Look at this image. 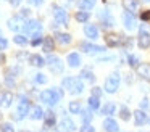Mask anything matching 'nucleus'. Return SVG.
<instances>
[{"mask_svg":"<svg viewBox=\"0 0 150 132\" xmlns=\"http://www.w3.org/2000/svg\"><path fill=\"white\" fill-rule=\"evenodd\" d=\"M98 106H100V102H98V97L92 95L91 98H89V108H91V109H98Z\"/></svg>","mask_w":150,"mask_h":132,"instance_id":"c85d7f7f","label":"nucleus"},{"mask_svg":"<svg viewBox=\"0 0 150 132\" xmlns=\"http://www.w3.org/2000/svg\"><path fill=\"white\" fill-rule=\"evenodd\" d=\"M23 132H26V131H23Z\"/></svg>","mask_w":150,"mask_h":132,"instance_id":"3c124183","label":"nucleus"},{"mask_svg":"<svg viewBox=\"0 0 150 132\" xmlns=\"http://www.w3.org/2000/svg\"><path fill=\"white\" fill-rule=\"evenodd\" d=\"M57 40H58L60 44L66 45V44L71 42V35H69V34H57Z\"/></svg>","mask_w":150,"mask_h":132,"instance_id":"cd10ccee","label":"nucleus"},{"mask_svg":"<svg viewBox=\"0 0 150 132\" xmlns=\"http://www.w3.org/2000/svg\"><path fill=\"white\" fill-rule=\"evenodd\" d=\"M81 132H95V129H94V127H92V126L87 122V124H84V126L81 127Z\"/></svg>","mask_w":150,"mask_h":132,"instance_id":"a19ab883","label":"nucleus"},{"mask_svg":"<svg viewBox=\"0 0 150 132\" xmlns=\"http://www.w3.org/2000/svg\"><path fill=\"white\" fill-rule=\"evenodd\" d=\"M92 95H95V97H100V95H102V90L98 89V87H94V89H92Z\"/></svg>","mask_w":150,"mask_h":132,"instance_id":"c03bdc74","label":"nucleus"},{"mask_svg":"<svg viewBox=\"0 0 150 132\" xmlns=\"http://www.w3.org/2000/svg\"><path fill=\"white\" fill-rule=\"evenodd\" d=\"M74 80H76V77H65L63 82H62V85L65 87V89H71L73 84H74Z\"/></svg>","mask_w":150,"mask_h":132,"instance_id":"473e14b6","label":"nucleus"},{"mask_svg":"<svg viewBox=\"0 0 150 132\" xmlns=\"http://www.w3.org/2000/svg\"><path fill=\"white\" fill-rule=\"evenodd\" d=\"M115 109H116V105H115V103H111V102H108L107 105L102 108V114L110 116V114H113V113H115Z\"/></svg>","mask_w":150,"mask_h":132,"instance_id":"aec40b11","label":"nucleus"},{"mask_svg":"<svg viewBox=\"0 0 150 132\" xmlns=\"http://www.w3.org/2000/svg\"><path fill=\"white\" fill-rule=\"evenodd\" d=\"M68 64L71 68H78L81 64V56L78 53H69L68 55Z\"/></svg>","mask_w":150,"mask_h":132,"instance_id":"dca6fc26","label":"nucleus"},{"mask_svg":"<svg viewBox=\"0 0 150 132\" xmlns=\"http://www.w3.org/2000/svg\"><path fill=\"white\" fill-rule=\"evenodd\" d=\"M13 40L16 42L18 45H26V42H28V39L24 37V35H21V34H18V35H15L13 37Z\"/></svg>","mask_w":150,"mask_h":132,"instance_id":"f704fd0d","label":"nucleus"},{"mask_svg":"<svg viewBox=\"0 0 150 132\" xmlns=\"http://www.w3.org/2000/svg\"><path fill=\"white\" fill-rule=\"evenodd\" d=\"M53 16H55V21L58 23V24H66V21H68L66 11L63 8H60V6H55V8H53Z\"/></svg>","mask_w":150,"mask_h":132,"instance_id":"39448f33","label":"nucleus"},{"mask_svg":"<svg viewBox=\"0 0 150 132\" xmlns=\"http://www.w3.org/2000/svg\"><path fill=\"white\" fill-rule=\"evenodd\" d=\"M29 113V102H28L26 97H21L20 98V105H18V111H16V116L15 119H23L24 116Z\"/></svg>","mask_w":150,"mask_h":132,"instance_id":"20e7f679","label":"nucleus"},{"mask_svg":"<svg viewBox=\"0 0 150 132\" xmlns=\"http://www.w3.org/2000/svg\"><path fill=\"white\" fill-rule=\"evenodd\" d=\"M69 111H71L73 114L81 113V105H79V102H71L69 103Z\"/></svg>","mask_w":150,"mask_h":132,"instance_id":"7c9ffc66","label":"nucleus"},{"mask_svg":"<svg viewBox=\"0 0 150 132\" xmlns=\"http://www.w3.org/2000/svg\"><path fill=\"white\" fill-rule=\"evenodd\" d=\"M44 114H45V113H44V109L40 108V106H34L33 113H31V118L33 119H42Z\"/></svg>","mask_w":150,"mask_h":132,"instance_id":"4be33fe9","label":"nucleus"},{"mask_svg":"<svg viewBox=\"0 0 150 132\" xmlns=\"http://www.w3.org/2000/svg\"><path fill=\"white\" fill-rule=\"evenodd\" d=\"M100 19L103 21V26H105V28H110V26H113V19H111V16H110V13H108V11L100 13Z\"/></svg>","mask_w":150,"mask_h":132,"instance_id":"6ab92c4d","label":"nucleus"},{"mask_svg":"<svg viewBox=\"0 0 150 132\" xmlns=\"http://www.w3.org/2000/svg\"><path fill=\"white\" fill-rule=\"evenodd\" d=\"M44 50H45L47 53H50V52L53 50V40H52V37H47L45 40H44Z\"/></svg>","mask_w":150,"mask_h":132,"instance_id":"c756f323","label":"nucleus"},{"mask_svg":"<svg viewBox=\"0 0 150 132\" xmlns=\"http://www.w3.org/2000/svg\"><path fill=\"white\" fill-rule=\"evenodd\" d=\"M74 129H76V124L69 118L62 119V122H60V131L62 132H74Z\"/></svg>","mask_w":150,"mask_h":132,"instance_id":"1a4fd4ad","label":"nucleus"},{"mask_svg":"<svg viewBox=\"0 0 150 132\" xmlns=\"http://www.w3.org/2000/svg\"><path fill=\"white\" fill-rule=\"evenodd\" d=\"M81 77H82V79H86V80H89V82H94V79H95L94 74H92L89 69H84V71H82V73H81Z\"/></svg>","mask_w":150,"mask_h":132,"instance_id":"2f4dec72","label":"nucleus"},{"mask_svg":"<svg viewBox=\"0 0 150 132\" xmlns=\"http://www.w3.org/2000/svg\"><path fill=\"white\" fill-rule=\"evenodd\" d=\"M137 71H139L140 76L147 77V79H150V66H147V64H140L139 68H137Z\"/></svg>","mask_w":150,"mask_h":132,"instance_id":"393cba45","label":"nucleus"},{"mask_svg":"<svg viewBox=\"0 0 150 132\" xmlns=\"http://www.w3.org/2000/svg\"><path fill=\"white\" fill-rule=\"evenodd\" d=\"M29 63L33 64V66H39V68H42L44 64H45V61H44V58H42V56H39V55H31V56H29Z\"/></svg>","mask_w":150,"mask_h":132,"instance_id":"f3484780","label":"nucleus"},{"mask_svg":"<svg viewBox=\"0 0 150 132\" xmlns=\"http://www.w3.org/2000/svg\"><path fill=\"white\" fill-rule=\"evenodd\" d=\"M31 3H33V5H40V3H42V0H29Z\"/></svg>","mask_w":150,"mask_h":132,"instance_id":"49530a36","label":"nucleus"},{"mask_svg":"<svg viewBox=\"0 0 150 132\" xmlns=\"http://www.w3.org/2000/svg\"><path fill=\"white\" fill-rule=\"evenodd\" d=\"M21 19H23V16H16L15 19H10V29H13V31H18V29H21V28H24V26H21L20 23H21Z\"/></svg>","mask_w":150,"mask_h":132,"instance_id":"412c9836","label":"nucleus"},{"mask_svg":"<svg viewBox=\"0 0 150 132\" xmlns=\"http://www.w3.org/2000/svg\"><path fill=\"white\" fill-rule=\"evenodd\" d=\"M7 47H8V42L4 37H0V50H5Z\"/></svg>","mask_w":150,"mask_h":132,"instance_id":"79ce46f5","label":"nucleus"},{"mask_svg":"<svg viewBox=\"0 0 150 132\" xmlns=\"http://www.w3.org/2000/svg\"><path fill=\"white\" fill-rule=\"evenodd\" d=\"M2 132H15V127L10 124V122H5V124H2Z\"/></svg>","mask_w":150,"mask_h":132,"instance_id":"ea45409f","label":"nucleus"},{"mask_svg":"<svg viewBox=\"0 0 150 132\" xmlns=\"http://www.w3.org/2000/svg\"><path fill=\"white\" fill-rule=\"evenodd\" d=\"M95 2H97V0H81V2H79V6H81L82 10H91L92 6L95 5Z\"/></svg>","mask_w":150,"mask_h":132,"instance_id":"bb28decb","label":"nucleus"},{"mask_svg":"<svg viewBox=\"0 0 150 132\" xmlns=\"http://www.w3.org/2000/svg\"><path fill=\"white\" fill-rule=\"evenodd\" d=\"M84 32H86V35H87L89 39H97L98 37V29L95 28L94 24H86Z\"/></svg>","mask_w":150,"mask_h":132,"instance_id":"f8f14e48","label":"nucleus"},{"mask_svg":"<svg viewBox=\"0 0 150 132\" xmlns=\"http://www.w3.org/2000/svg\"><path fill=\"white\" fill-rule=\"evenodd\" d=\"M123 21H124V26H126V29H134L136 28V18H134V15L131 11H126L123 15Z\"/></svg>","mask_w":150,"mask_h":132,"instance_id":"9d476101","label":"nucleus"},{"mask_svg":"<svg viewBox=\"0 0 150 132\" xmlns=\"http://www.w3.org/2000/svg\"><path fill=\"white\" fill-rule=\"evenodd\" d=\"M62 97H63V92H62V89H58V87L47 89V90H44V92L40 93V100L49 106H55Z\"/></svg>","mask_w":150,"mask_h":132,"instance_id":"f257e3e1","label":"nucleus"},{"mask_svg":"<svg viewBox=\"0 0 150 132\" xmlns=\"http://www.w3.org/2000/svg\"><path fill=\"white\" fill-rule=\"evenodd\" d=\"M81 48L86 52V53H102V52H105L103 47H100V45H95V44H87V42L81 44Z\"/></svg>","mask_w":150,"mask_h":132,"instance_id":"0eeeda50","label":"nucleus"},{"mask_svg":"<svg viewBox=\"0 0 150 132\" xmlns=\"http://www.w3.org/2000/svg\"><path fill=\"white\" fill-rule=\"evenodd\" d=\"M127 63H129L131 66H137V64H139V58H137L136 55H129V56H127Z\"/></svg>","mask_w":150,"mask_h":132,"instance_id":"58836bf2","label":"nucleus"},{"mask_svg":"<svg viewBox=\"0 0 150 132\" xmlns=\"http://www.w3.org/2000/svg\"><path fill=\"white\" fill-rule=\"evenodd\" d=\"M105 40H107V44L110 45V47H115V45L120 44V37L115 35V34H108L107 37H105Z\"/></svg>","mask_w":150,"mask_h":132,"instance_id":"b1692460","label":"nucleus"},{"mask_svg":"<svg viewBox=\"0 0 150 132\" xmlns=\"http://www.w3.org/2000/svg\"><path fill=\"white\" fill-rule=\"evenodd\" d=\"M123 6L126 8V11H134L139 6V2L137 0H123Z\"/></svg>","mask_w":150,"mask_h":132,"instance_id":"a211bd4d","label":"nucleus"},{"mask_svg":"<svg viewBox=\"0 0 150 132\" xmlns=\"http://www.w3.org/2000/svg\"><path fill=\"white\" fill-rule=\"evenodd\" d=\"M82 90H84V84H82L81 79H78V77H76V80H74V84H73V87L69 89V92H71L73 95H78V93L82 92Z\"/></svg>","mask_w":150,"mask_h":132,"instance_id":"4468645a","label":"nucleus"},{"mask_svg":"<svg viewBox=\"0 0 150 132\" xmlns=\"http://www.w3.org/2000/svg\"><path fill=\"white\" fill-rule=\"evenodd\" d=\"M34 80H36L37 84H45L47 82V76L45 74H36V76H34Z\"/></svg>","mask_w":150,"mask_h":132,"instance_id":"4c0bfd02","label":"nucleus"},{"mask_svg":"<svg viewBox=\"0 0 150 132\" xmlns=\"http://www.w3.org/2000/svg\"><path fill=\"white\" fill-rule=\"evenodd\" d=\"M140 18H142L144 21H150V10L149 11H144L142 15H140Z\"/></svg>","mask_w":150,"mask_h":132,"instance_id":"37998d69","label":"nucleus"},{"mask_svg":"<svg viewBox=\"0 0 150 132\" xmlns=\"http://www.w3.org/2000/svg\"><path fill=\"white\" fill-rule=\"evenodd\" d=\"M76 19L81 21V23H86L89 19V13L87 11H78V13H76Z\"/></svg>","mask_w":150,"mask_h":132,"instance_id":"72a5a7b5","label":"nucleus"},{"mask_svg":"<svg viewBox=\"0 0 150 132\" xmlns=\"http://www.w3.org/2000/svg\"><path fill=\"white\" fill-rule=\"evenodd\" d=\"M134 119H136V124L137 126H142L147 122V114L142 111V109H137L136 113H134Z\"/></svg>","mask_w":150,"mask_h":132,"instance_id":"2eb2a0df","label":"nucleus"},{"mask_svg":"<svg viewBox=\"0 0 150 132\" xmlns=\"http://www.w3.org/2000/svg\"><path fill=\"white\" fill-rule=\"evenodd\" d=\"M140 108H149V100L144 98L142 102H140Z\"/></svg>","mask_w":150,"mask_h":132,"instance_id":"a18cd8bd","label":"nucleus"},{"mask_svg":"<svg viewBox=\"0 0 150 132\" xmlns=\"http://www.w3.org/2000/svg\"><path fill=\"white\" fill-rule=\"evenodd\" d=\"M0 61H4V56H2V55H0Z\"/></svg>","mask_w":150,"mask_h":132,"instance_id":"09e8293b","label":"nucleus"},{"mask_svg":"<svg viewBox=\"0 0 150 132\" xmlns=\"http://www.w3.org/2000/svg\"><path fill=\"white\" fill-rule=\"evenodd\" d=\"M145 2H150V0H145Z\"/></svg>","mask_w":150,"mask_h":132,"instance_id":"8fccbe9b","label":"nucleus"},{"mask_svg":"<svg viewBox=\"0 0 150 132\" xmlns=\"http://www.w3.org/2000/svg\"><path fill=\"white\" fill-rule=\"evenodd\" d=\"M120 116H121V119L127 121V119H129V109H127L126 106H121V109H120Z\"/></svg>","mask_w":150,"mask_h":132,"instance_id":"c9c22d12","label":"nucleus"},{"mask_svg":"<svg viewBox=\"0 0 150 132\" xmlns=\"http://www.w3.org/2000/svg\"><path fill=\"white\" fill-rule=\"evenodd\" d=\"M118 87H120V74L118 73L110 74L107 77V80H105V90L108 93H115L118 90Z\"/></svg>","mask_w":150,"mask_h":132,"instance_id":"f03ea898","label":"nucleus"},{"mask_svg":"<svg viewBox=\"0 0 150 132\" xmlns=\"http://www.w3.org/2000/svg\"><path fill=\"white\" fill-rule=\"evenodd\" d=\"M11 103H13V95L10 92L0 93V108H10Z\"/></svg>","mask_w":150,"mask_h":132,"instance_id":"6e6552de","label":"nucleus"},{"mask_svg":"<svg viewBox=\"0 0 150 132\" xmlns=\"http://www.w3.org/2000/svg\"><path fill=\"white\" fill-rule=\"evenodd\" d=\"M139 47H140V48L150 47V34L140 31V35H139Z\"/></svg>","mask_w":150,"mask_h":132,"instance_id":"ddd939ff","label":"nucleus"},{"mask_svg":"<svg viewBox=\"0 0 150 132\" xmlns=\"http://www.w3.org/2000/svg\"><path fill=\"white\" fill-rule=\"evenodd\" d=\"M33 45H34V47H37V45H39V44H42V40H44V39L42 37H40V34H39V32H34V34H33Z\"/></svg>","mask_w":150,"mask_h":132,"instance_id":"e433bc0d","label":"nucleus"},{"mask_svg":"<svg viewBox=\"0 0 150 132\" xmlns=\"http://www.w3.org/2000/svg\"><path fill=\"white\" fill-rule=\"evenodd\" d=\"M103 129H105L107 132H118V131H120L116 121H115V119H111V118H107V119L103 121Z\"/></svg>","mask_w":150,"mask_h":132,"instance_id":"9b49d317","label":"nucleus"},{"mask_svg":"<svg viewBox=\"0 0 150 132\" xmlns=\"http://www.w3.org/2000/svg\"><path fill=\"white\" fill-rule=\"evenodd\" d=\"M81 119H82V122H84V124H87V122L92 121V111H91V108H89V109H81Z\"/></svg>","mask_w":150,"mask_h":132,"instance_id":"5701e85b","label":"nucleus"},{"mask_svg":"<svg viewBox=\"0 0 150 132\" xmlns=\"http://www.w3.org/2000/svg\"><path fill=\"white\" fill-rule=\"evenodd\" d=\"M44 118H45V127H49V126H53V124H55V114H53L52 111L45 113V114H44Z\"/></svg>","mask_w":150,"mask_h":132,"instance_id":"a878e982","label":"nucleus"},{"mask_svg":"<svg viewBox=\"0 0 150 132\" xmlns=\"http://www.w3.org/2000/svg\"><path fill=\"white\" fill-rule=\"evenodd\" d=\"M40 28H42V26H40L39 21H36V19H29V21L24 24L23 29H24V32H26V34H34V32H39Z\"/></svg>","mask_w":150,"mask_h":132,"instance_id":"423d86ee","label":"nucleus"},{"mask_svg":"<svg viewBox=\"0 0 150 132\" xmlns=\"http://www.w3.org/2000/svg\"><path fill=\"white\" fill-rule=\"evenodd\" d=\"M11 3H13V5H20L21 0H11Z\"/></svg>","mask_w":150,"mask_h":132,"instance_id":"de8ad7c7","label":"nucleus"},{"mask_svg":"<svg viewBox=\"0 0 150 132\" xmlns=\"http://www.w3.org/2000/svg\"><path fill=\"white\" fill-rule=\"evenodd\" d=\"M47 63H49L50 71H52V73L60 74V73L63 71V63H62V60H60L58 56H55V55H49V56H47Z\"/></svg>","mask_w":150,"mask_h":132,"instance_id":"7ed1b4c3","label":"nucleus"}]
</instances>
